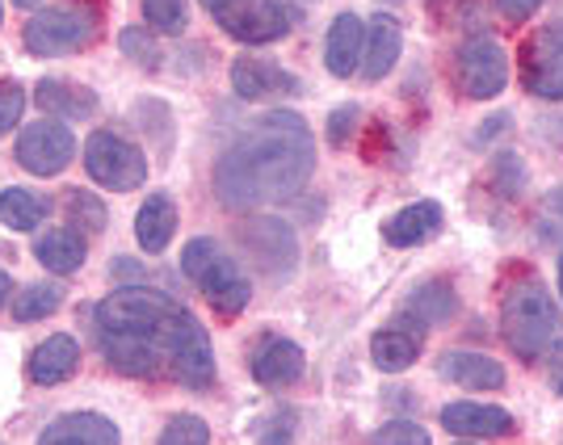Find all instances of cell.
<instances>
[{"label": "cell", "instance_id": "obj_14", "mask_svg": "<svg viewBox=\"0 0 563 445\" xmlns=\"http://www.w3.org/2000/svg\"><path fill=\"white\" fill-rule=\"evenodd\" d=\"M122 433L101 412H64L38 433V445H118Z\"/></svg>", "mask_w": 563, "mask_h": 445}, {"label": "cell", "instance_id": "obj_25", "mask_svg": "<svg viewBox=\"0 0 563 445\" xmlns=\"http://www.w3.org/2000/svg\"><path fill=\"white\" fill-rule=\"evenodd\" d=\"M47 198L43 193H34V189L25 186H9L0 189V223L9 227V232H34L43 219H47Z\"/></svg>", "mask_w": 563, "mask_h": 445}, {"label": "cell", "instance_id": "obj_1", "mask_svg": "<svg viewBox=\"0 0 563 445\" xmlns=\"http://www.w3.org/2000/svg\"><path fill=\"white\" fill-rule=\"evenodd\" d=\"M97 345L110 370L126 378H173L189 391L214 382L211 336L198 315L165 290L118 286L93 311Z\"/></svg>", "mask_w": 563, "mask_h": 445}, {"label": "cell", "instance_id": "obj_24", "mask_svg": "<svg viewBox=\"0 0 563 445\" xmlns=\"http://www.w3.org/2000/svg\"><path fill=\"white\" fill-rule=\"evenodd\" d=\"M371 357L383 375H404L417 357H421V332H408V329H383L371 336Z\"/></svg>", "mask_w": 563, "mask_h": 445}, {"label": "cell", "instance_id": "obj_21", "mask_svg": "<svg viewBox=\"0 0 563 445\" xmlns=\"http://www.w3.org/2000/svg\"><path fill=\"white\" fill-rule=\"evenodd\" d=\"M177 235V207L168 193H152L135 214V240L147 257H161Z\"/></svg>", "mask_w": 563, "mask_h": 445}, {"label": "cell", "instance_id": "obj_36", "mask_svg": "<svg viewBox=\"0 0 563 445\" xmlns=\"http://www.w3.org/2000/svg\"><path fill=\"white\" fill-rule=\"evenodd\" d=\"M542 357H547V382H551V391L563 396V341H555Z\"/></svg>", "mask_w": 563, "mask_h": 445}, {"label": "cell", "instance_id": "obj_31", "mask_svg": "<svg viewBox=\"0 0 563 445\" xmlns=\"http://www.w3.org/2000/svg\"><path fill=\"white\" fill-rule=\"evenodd\" d=\"M156 445H211V424L194 412H177L173 421L165 424L161 442Z\"/></svg>", "mask_w": 563, "mask_h": 445}, {"label": "cell", "instance_id": "obj_37", "mask_svg": "<svg viewBox=\"0 0 563 445\" xmlns=\"http://www.w3.org/2000/svg\"><path fill=\"white\" fill-rule=\"evenodd\" d=\"M542 0H496V9H500V18H509V22H526V18H534L539 13Z\"/></svg>", "mask_w": 563, "mask_h": 445}, {"label": "cell", "instance_id": "obj_42", "mask_svg": "<svg viewBox=\"0 0 563 445\" xmlns=\"http://www.w3.org/2000/svg\"><path fill=\"white\" fill-rule=\"evenodd\" d=\"M299 4H311V0H299Z\"/></svg>", "mask_w": 563, "mask_h": 445}, {"label": "cell", "instance_id": "obj_20", "mask_svg": "<svg viewBox=\"0 0 563 445\" xmlns=\"http://www.w3.org/2000/svg\"><path fill=\"white\" fill-rule=\"evenodd\" d=\"M438 370L463 391H500L505 387V366L484 353H446L438 361Z\"/></svg>", "mask_w": 563, "mask_h": 445}, {"label": "cell", "instance_id": "obj_4", "mask_svg": "<svg viewBox=\"0 0 563 445\" xmlns=\"http://www.w3.org/2000/svg\"><path fill=\"white\" fill-rule=\"evenodd\" d=\"M181 274H186V278L207 294V303H211L219 315H228V320L240 315V311L249 307V299H253V286L240 274L235 257H228L211 235H198V240H189L186 248H181Z\"/></svg>", "mask_w": 563, "mask_h": 445}, {"label": "cell", "instance_id": "obj_9", "mask_svg": "<svg viewBox=\"0 0 563 445\" xmlns=\"http://www.w3.org/2000/svg\"><path fill=\"white\" fill-rule=\"evenodd\" d=\"M76 156V135H71L64 122H30L22 135H18V165L34 177H59Z\"/></svg>", "mask_w": 563, "mask_h": 445}, {"label": "cell", "instance_id": "obj_27", "mask_svg": "<svg viewBox=\"0 0 563 445\" xmlns=\"http://www.w3.org/2000/svg\"><path fill=\"white\" fill-rule=\"evenodd\" d=\"M64 307V286H25V290H18V299H13V320L18 324H34V320H47V315H55Z\"/></svg>", "mask_w": 563, "mask_h": 445}, {"label": "cell", "instance_id": "obj_26", "mask_svg": "<svg viewBox=\"0 0 563 445\" xmlns=\"http://www.w3.org/2000/svg\"><path fill=\"white\" fill-rule=\"evenodd\" d=\"M408 311L417 315V324L433 329V324H446L450 315L459 311V299H454V290H450L446 281H429V286H421V290L408 299Z\"/></svg>", "mask_w": 563, "mask_h": 445}, {"label": "cell", "instance_id": "obj_19", "mask_svg": "<svg viewBox=\"0 0 563 445\" xmlns=\"http://www.w3.org/2000/svg\"><path fill=\"white\" fill-rule=\"evenodd\" d=\"M399 51H404V25H399L391 13H378L375 22L366 25L362 76H366V80H383V76L399 64Z\"/></svg>", "mask_w": 563, "mask_h": 445}, {"label": "cell", "instance_id": "obj_10", "mask_svg": "<svg viewBox=\"0 0 563 445\" xmlns=\"http://www.w3.org/2000/svg\"><path fill=\"white\" fill-rule=\"evenodd\" d=\"M521 80L534 97L563 101V22L542 25L539 34L526 43Z\"/></svg>", "mask_w": 563, "mask_h": 445}, {"label": "cell", "instance_id": "obj_2", "mask_svg": "<svg viewBox=\"0 0 563 445\" xmlns=\"http://www.w3.org/2000/svg\"><path fill=\"white\" fill-rule=\"evenodd\" d=\"M316 135L295 110H269L214 160V193L228 211H257L311 181Z\"/></svg>", "mask_w": 563, "mask_h": 445}, {"label": "cell", "instance_id": "obj_18", "mask_svg": "<svg viewBox=\"0 0 563 445\" xmlns=\"http://www.w3.org/2000/svg\"><path fill=\"white\" fill-rule=\"evenodd\" d=\"M442 232V207L438 202H412L383 223V240L391 248H417Z\"/></svg>", "mask_w": 563, "mask_h": 445}, {"label": "cell", "instance_id": "obj_17", "mask_svg": "<svg viewBox=\"0 0 563 445\" xmlns=\"http://www.w3.org/2000/svg\"><path fill=\"white\" fill-rule=\"evenodd\" d=\"M76 370H80V345L71 341L68 332L47 336L38 349L30 353V361H25V375H30V382H38V387L68 382Z\"/></svg>", "mask_w": 563, "mask_h": 445}, {"label": "cell", "instance_id": "obj_15", "mask_svg": "<svg viewBox=\"0 0 563 445\" xmlns=\"http://www.w3.org/2000/svg\"><path fill=\"white\" fill-rule=\"evenodd\" d=\"M307 370V357L303 349L295 345V341H286V336H269V341H261L257 353H253V378H257L261 387H290V382H299Z\"/></svg>", "mask_w": 563, "mask_h": 445}, {"label": "cell", "instance_id": "obj_28", "mask_svg": "<svg viewBox=\"0 0 563 445\" xmlns=\"http://www.w3.org/2000/svg\"><path fill=\"white\" fill-rule=\"evenodd\" d=\"M64 214H68V223L76 232L85 227L89 235L106 232V219H110V214H106V202H101L97 193H89V189H68V193H64Z\"/></svg>", "mask_w": 563, "mask_h": 445}, {"label": "cell", "instance_id": "obj_6", "mask_svg": "<svg viewBox=\"0 0 563 445\" xmlns=\"http://www.w3.org/2000/svg\"><path fill=\"white\" fill-rule=\"evenodd\" d=\"M101 25L89 9H43L38 18L25 22L22 43L30 55L38 59H55V55H71V51H85L97 43Z\"/></svg>", "mask_w": 563, "mask_h": 445}, {"label": "cell", "instance_id": "obj_7", "mask_svg": "<svg viewBox=\"0 0 563 445\" xmlns=\"http://www.w3.org/2000/svg\"><path fill=\"white\" fill-rule=\"evenodd\" d=\"M85 168L97 186L118 189V193H131L147 181V156L118 131H93L85 140Z\"/></svg>", "mask_w": 563, "mask_h": 445}, {"label": "cell", "instance_id": "obj_35", "mask_svg": "<svg viewBox=\"0 0 563 445\" xmlns=\"http://www.w3.org/2000/svg\"><path fill=\"white\" fill-rule=\"evenodd\" d=\"M496 177H500V193L505 198H514V193H521V181H526V168L517 165V156H496Z\"/></svg>", "mask_w": 563, "mask_h": 445}, {"label": "cell", "instance_id": "obj_32", "mask_svg": "<svg viewBox=\"0 0 563 445\" xmlns=\"http://www.w3.org/2000/svg\"><path fill=\"white\" fill-rule=\"evenodd\" d=\"M25 110V89L18 80H0V140L22 122Z\"/></svg>", "mask_w": 563, "mask_h": 445}, {"label": "cell", "instance_id": "obj_39", "mask_svg": "<svg viewBox=\"0 0 563 445\" xmlns=\"http://www.w3.org/2000/svg\"><path fill=\"white\" fill-rule=\"evenodd\" d=\"M18 9H38V4H47V0H13Z\"/></svg>", "mask_w": 563, "mask_h": 445}, {"label": "cell", "instance_id": "obj_13", "mask_svg": "<svg viewBox=\"0 0 563 445\" xmlns=\"http://www.w3.org/2000/svg\"><path fill=\"white\" fill-rule=\"evenodd\" d=\"M232 89L244 101H269V97H295L303 93L299 76H290L286 68L257 59V55H240L232 64Z\"/></svg>", "mask_w": 563, "mask_h": 445}, {"label": "cell", "instance_id": "obj_8", "mask_svg": "<svg viewBox=\"0 0 563 445\" xmlns=\"http://www.w3.org/2000/svg\"><path fill=\"white\" fill-rule=\"evenodd\" d=\"M454 80L471 101H493L509 85V51L500 47L493 34H475L459 47Z\"/></svg>", "mask_w": 563, "mask_h": 445}, {"label": "cell", "instance_id": "obj_23", "mask_svg": "<svg viewBox=\"0 0 563 445\" xmlns=\"http://www.w3.org/2000/svg\"><path fill=\"white\" fill-rule=\"evenodd\" d=\"M34 257L47 274L68 278L85 265V235L76 227H47V232L34 240Z\"/></svg>", "mask_w": 563, "mask_h": 445}, {"label": "cell", "instance_id": "obj_41", "mask_svg": "<svg viewBox=\"0 0 563 445\" xmlns=\"http://www.w3.org/2000/svg\"><path fill=\"white\" fill-rule=\"evenodd\" d=\"M0 22H4V4H0Z\"/></svg>", "mask_w": 563, "mask_h": 445}, {"label": "cell", "instance_id": "obj_3", "mask_svg": "<svg viewBox=\"0 0 563 445\" xmlns=\"http://www.w3.org/2000/svg\"><path fill=\"white\" fill-rule=\"evenodd\" d=\"M560 329H563L560 303H555V294L542 281L526 278L517 281V286H509V294L500 303V332H505V345L517 357H526V361L542 357V353L560 341Z\"/></svg>", "mask_w": 563, "mask_h": 445}, {"label": "cell", "instance_id": "obj_5", "mask_svg": "<svg viewBox=\"0 0 563 445\" xmlns=\"http://www.w3.org/2000/svg\"><path fill=\"white\" fill-rule=\"evenodd\" d=\"M211 13L219 30L244 43V47H265L278 43L290 30V13L282 9L278 0H198Z\"/></svg>", "mask_w": 563, "mask_h": 445}, {"label": "cell", "instance_id": "obj_40", "mask_svg": "<svg viewBox=\"0 0 563 445\" xmlns=\"http://www.w3.org/2000/svg\"><path fill=\"white\" fill-rule=\"evenodd\" d=\"M560 294H563V257H560Z\"/></svg>", "mask_w": 563, "mask_h": 445}, {"label": "cell", "instance_id": "obj_34", "mask_svg": "<svg viewBox=\"0 0 563 445\" xmlns=\"http://www.w3.org/2000/svg\"><path fill=\"white\" fill-rule=\"evenodd\" d=\"M357 118H362V110L357 105H336L329 118V143L332 147H345L350 143V135L357 131Z\"/></svg>", "mask_w": 563, "mask_h": 445}, {"label": "cell", "instance_id": "obj_11", "mask_svg": "<svg viewBox=\"0 0 563 445\" xmlns=\"http://www.w3.org/2000/svg\"><path fill=\"white\" fill-rule=\"evenodd\" d=\"M240 244L249 248V257L257 260L265 274H290L299 265V240L295 227L282 223V219H249L240 227Z\"/></svg>", "mask_w": 563, "mask_h": 445}, {"label": "cell", "instance_id": "obj_22", "mask_svg": "<svg viewBox=\"0 0 563 445\" xmlns=\"http://www.w3.org/2000/svg\"><path fill=\"white\" fill-rule=\"evenodd\" d=\"M34 101L47 118H64V122L97 114V93L85 85H71V80H43L34 89Z\"/></svg>", "mask_w": 563, "mask_h": 445}, {"label": "cell", "instance_id": "obj_29", "mask_svg": "<svg viewBox=\"0 0 563 445\" xmlns=\"http://www.w3.org/2000/svg\"><path fill=\"white\" fill-rule=\"evenodd\" d=\"M118 47H122V55H131V64H140V68L156 71L161 68V43L147 34V25H126L122 34H118Z\"/></svg>", "mask_w": 563, "mask_h": 445}, {"label": "cell", "instance_id": "obj_33", "mask_svg": "<svg viewBox=\"0 0 563 445\" xmlns=\"http://www.w3.org/2000/svg\"><path fill=\"white\" fill-rule=\"evenodd\" d=\"M375 445H429V433L417 421H391L375 433Z\"/></svg>", "mask_w": 563, "mask_h": 445}, {"label": "cell", "instance_id": "obj_38", "mask_svg": "<svg viewBox=\"0 0 563 445\" xmlns=\"http://www.w3.org/2000/svg\"><path fill=\"white\" fill-rule=\"evenodd\" d=\"M9 299H13V281H9V274L0 269V311L9 307Z\"/></svg>", "mask_w": 563, "mask_h": 445}, {"label": "cell", "instance_id": "obj_30", "mask_svg": "<svg viewBox=\"0 0 563 445\" xmlns=\"http://www.w3.org/2000/svg\"><path fill=\"white\" fill-rule=\"evenodd\" d=\"M143 18L161 34H186L189 0H143Z\"/></svg>", "mask_w": 563, "mask_h": 445}, {"label": "cell", "instance_id": "obj_16", "mask_svg": "<svg viewBox=\"0 0 563 445\" xmlns=\"http://www.w3.org/2000/svg\"><path fill=\"white\" fill-rule=\"evenodd\" d=\"M362 51H366V22L357 13L332 18L329 38H324V64L332 76L350 80L353 71H362Z\"/></svg>", "mask_w": 563, "mask_h": 445}, {"label": "cell", "instance_id": "obj_12", "mask_svg": "<svg viewBox=\"0 0 563 445\" xmlns=\"http://www.w3.org/2000/svg\"><path fill=\"white\" fill-rule=\"evenodd\" d=\"M442 424L454 437H467V442H500L517 429L514 412L496 408V403H475V399H459L442 408Z\"/></svg>", "mask_w": 563, "mask_h": 445}]
</instances>
